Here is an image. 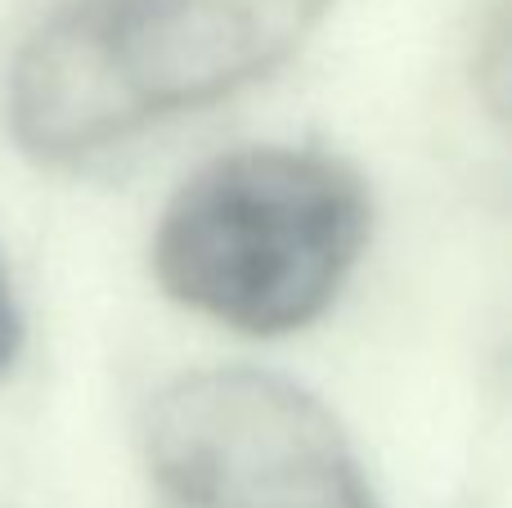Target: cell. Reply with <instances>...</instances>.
I'll return each mask as SVG.
<instances>
[{"instance_id":"obj_3","label":"cell","mask_w":512,"mask_h":508,"mask_svg":"<svg viewBox=\"0 0 512 508\" xmlns=\"http://www.w3.org/2000/svg\"><path fill=\"white\" fill-rule=\"evenodd\" d=\"M144 459L162 508H382L342 423L265 369H198L158 392Z\"/></svg>"},{"instance_id":"obj_4","label":"cell","mask_w":512,"mask_h":508,"mask_svg":"<svg viewBox=\"0 0 512 508\" xmlns=\"http://www.w3.org/2000/svg\"><path fill=\"white\" fill-rule=\"evenodd\" d=\"M23 347H27V320H23V306H18L14 279L5 270V257H0V383L18 369Z\"/></svg>"},{"instance_id":"obj_2","label":"cell","mask_w":512,"mask_h":508,"mask_svg":"<svg viewBox=\"0 0 512 508\" xmlns=\"http://www.w3.org/2000/svg\"><path fill=\"white\" fill-rule=\"evenodd\" d=\"M373 234V194L346 158L248 144L180 180L149 261L176 306L248 333H301L337 302Z\"/></svg>"},{"instance_id":"obj_1","label":"cell","mask_w":512,"mask_h":508,"mask_svg":"<svg viewBox=\"0 0 512 508\" xmlns=\"http://www.w3.org/2000/svg\"><path fill=\"white\" fill-rule=\"evenodd\" d=\"M337 0H72L9 68L5 117L27 158L81 167L171 117L261 81Z\"/></svg>"}]
</instances>
